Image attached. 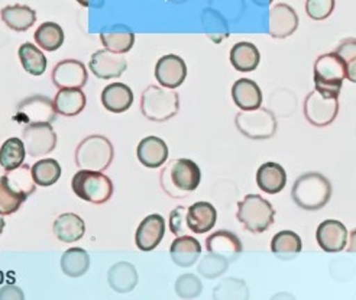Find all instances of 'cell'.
<instances>
[{
  "label": "cell",
  "instance_id": "obj_8",
  "mask_svg": "<svg viewBox=\"0 0 356 300\" xmlns=\"http://www.w3.org/2000/svg\"><path fill=\"white\" fill-rule=\"evenodd\" d=\"M235 125L243 136L254 141L273 138L278 128L275 115L261 106L252 111H241L235 118Z\"/></svg>",
  "mask_w": 356,
  "mask_h": 300
},
{
  "label": "cell",
  "instance_id": "obj_43",
  "mask_svg": "<svg viewBox=\"0 0 356 300\" xmlns=\"http://www.w3.org/2000/svg\"><path fill=\"white\" fill-rule=\"evenodd\" d=\"M170 229L175 237L186 235L188 229L187 225V207L177 206L170 214Z\"/></svg>",
  "mask_w": 356,
  "mask_h": 300
},
{
  "label": "cell",
  "instance_id": "obj_26",
  "mask_svg": "<svg viewBox=\"0 0 356 300\" xmlns=\"http://www.w3.org/2000/svg\"><path fill=\"white\" fill-rule=\"evenodd\" d=\"M261 54L252 42H238L230 49V63L241 73H251L259 65Z\"/></svg>",
  "mask_w": 356,
  "mask_h": 300
},
{
  "label": "cell",
  "instance_id": "obj_22",
  "mask_svg": "<svg viewBox=\"0 0 356 300\" xmlns=\"http://www.w3.org/2000/svg\"><path fill=\"white\" fill-rule=\"evenodd\" d=\"M102 104L112 113L127 112L134 104V93L129 86L123 83H112L102 92Z\"/></svg>",
  "mask_w": 356,
  "mask_h": 300
},
{
  "label": "cell",
  "instance_id": "obj_24",
  "mask_svg": "<svg viewBox=\"0 0 356 300\" xmlns=\"http://www.w3.org/2000/svg\"><path fill=\"white\" fill-rule=\"evenodd\" d=\"M232 99L241 111H252L261 106L262 92L254 80L239 79L232 86Z\"/></svg>",
  "mask_w": 356,
  "mask_h": 300
},
{
  "label": "cell",
  "instance_id": "obj_25",
  "mask_svg": "<svg viewBox=\"0 0 356 300\" xmlns=\"http://www.w3.org/2000/svg\"><path fill=\"white\" fill-rule=\"evenodd\" d=\"M3 24L16 32H25L37 22V12L26 5H12L0 10Z\"/></svg>",
  "mask_w": 356,
  "mask_h": 300
},
{
  "label": "cell",
  "instance_id": "obj_7",
  "mask_svg": "<svg viewBox=\"0 0 356 300\" xmlns=\"http://www.w3.org/2000/svg\"><path fill=\"white\" fill-rule=\"evenodd\" d=\"M71 187L77 198L95 205L109 202L113 195V183L103 171L80 170L71 180Z\"/></svg>",
  "mask_w": 356,
  "mask_h": 300
},
{
  "label": "cell",
  "instance_id": "obj_18",
  "mask_svg": "<svg viewBox=\"0 0 356 300\" xmlns=\"http://www.w3.org/2000/svg\"><path fill=\"white\" fill-rule=\"evenodd\" d=\"M206 250L207 253L225 257L230 262L242 254L243 246L236 234L220 229V231L213 232L206 238Z\"/></svg>",
  "mask_w": 356,
  "mask_h": 300
},
{
  "label": "cell",
  "instance_id": "obj_29",
  "mask_svg": "<svg viewBox=\"0 0 356 300\" xmlns=\"http://www.w3.org/2000/svg\"><path fill=\"white\" fill-rule=\"evenodd\" d=\"M109 285L118 293H129L138 285V273L131 262H118L109 270Z\"/></svg>",
  "mask_w": 356,
  "mask_h": 300
},
{
  "label": "cell",
  "instance_id": "obj_42",
  "mask_svg": "<svg viewBox=\"0 0 356 300\" xmlns=\"http://www.w3.org/2000/svg\"><path fill=\"white\" fill-rule=\"evenodd\" d=\"M336 0H307L306 12L313 21H325L333 13Z\"/></svg>",
  "mask_w": 356,
  "mask_h": 300
},
{
  "label": "cell",
  "instance_id": "obj_34",
  "mask_svg": "<svg viewBox=\"0 0 356 300\" xmlns=\"http://www.w3.org/2000/svg\"><path fill=\"white\" fill-rule=\"evenodd\" d=\"M35 42H37L42 49L54 52L60 49L64 44L65 35L63 28L56 22H44L35 31Z\"/></svg>",
  "mask_w": 356,
  "mask_h": 300
},
{
  "label": "cell",
  "instance_id": "obj_19",
  "mask_svg": "<svg viewBox=\"0 0 356 300\" xmlns=\"http://www.w3.org/2000/svg\"><path fill=\"white\" fill-rule=\"evenodd\" d=\"M136 155L142 166L158 168L168 160V147L159 136H147L138 144Z\"/></svg>",
  "mask_w": 356,
  "mask_h": 300
},
{
  "label": "cell",
  "instance_id": "obj_36",
  "mask_svg": "<svg viewBox=\"0 0 356 300\" xmlns=\"http://www.w3.org/2000/svg\"><path fill=\"white\" fill-rule=\"evenodd\" d=\"M100 41L104 47L115 54H127L135 44V33L132 31L104 32L100 35Z\"/></svg>",
  "mask_w": 356,
  "mask_h": 300
},
{
  "label": "cell",
  "instance_id": "obj_44",
  "mask_svg": "<svg viewBox=\"0 0 356 300\" xmlns=\"http://www.w3.org/2000/svg\"><path fill=\"white\" fill-rule=\"evenodd\" d=\"M83 8H100L103 6V0H76Z\"/></svg>",
  "mask_w": 356,
  "mask_h": 300
},
{
  "label": "cell",
  "instance_id": "obj_28",
  "mask_svg": "<svg viewBox=\"0 0 356 300\" xmlns=\"http://www.w3.org/2000/svg\"><path fill=\"white\" fill-rule=\"evenodd\" d=\"M86 232L84 221L76 214H64L54 222L56 237L65 244L76 242L83 238Z\"/></svg>",
  "mask_w": 356,
  "mask_h": 300
},
{
  "label": "cell",
  "instance_id": "obj_46",
  "mask_svg": "<svg viewBox=\"0 0 356 300\" xmlns=\"http://www.w3.org/2000/svg\"><path fill=\"white\" fill-rule=\"evenodd\" d=\"M3 228H5V219L2 218V215H0V234H2Z\"/></svg>",
  "mask_w": 356,
  "mask_h": 300
},
{
  "label": "cell",
  "instance_id": "obj_4",
  "mask_svg": "<svg viewBox=\"0 0 356 300\" xmlns=\"http://www.w3.org/2000/svg\"><path fill=\"white\" fill-rule=\"evenodd\" d=\"M180 111V97L172 89L148 86L140 97V112L152 122H167Z\"/></svg>",
  "mask_w": 356,
  "mask_h": 300
},
{
  "label": "cell",
  "instance_id": "obj_10",
  "mask_svg": "<svg viewBox=\"0 0 356 300\" xmlns=\"http://www.w3.org/2000/svg\"><path fill=\"white\" fill-rule=\"evenodd\" d=\"M302 111H305V116L310 125L326 128L332 125L339 113V100L313 90L306 96Z\"/></svg>",
  "mask_w": 356,
  "mask_h": 300
},
{
  "label": "cell",
  "instance_id": "obj_30",
  "mask_svg": "<svg viewBox=\"0 0 356 300\" xmlns=\"http://www.w3.org/2000/svg\"><path fill=\"white\" fill-rule=\"evenodd\" d=\"M302 250V241L294 231H281L271 241V251L281 260H290L298 255Z\"/></svg>",
  "mask_w": 356,
  "mask_h": 300
},
{
  "label": "cell",
  "instance_id": "obj_35",
  "mask_svg": "<svg viewBox=\"0 0 356 300\" xmlns=\"http://www.w3.org/2000/svg\"><path fill=\"white\" fill-rule=\"evenodd\" d=\"M32 177L37 186L49 187L61 177V166L54 158H44L32 166Z\"/></svg>",
  "mask_w": 356,
  "mask_h": 300
},
{
  "label": "cell",
  "instance_id": "obj_1",
  "mask_svg": "<svg viewBox=\"0 0 356 300\" xmlns=\"http://www.w3.org/2000/svg\"><path fill=\"white\" fill-rule=\"evenodd\" d=\"M163 190L172 199L186 198L202 182V171L197 163L188 158H177L170 161L159 175Z\"/></svg>",
  "mask_w": 356,
  "mask_h": 300
},
{
  "label": "cell",
  "instance_id": "obj_23",
  "mask_svg": "<svg viewBox=\"0 0 356 300\" xmlns=\"http://www.w3.org/2000/svg\"><path fill=\"white\" fill-rule=\"evenodd\" d=\"M257 184L268 195H277L287 184V173L278 163H264L257 171Z\"/></svg>",
  "mask_w": 356,
  "mask_h": 300
},
{
  "label": "cell",
  "instance_id": "obj_5",
  "mask_svg": "<svg viewBox=\"0 0 356 300\" xmlns=\"http://www.w3.org/2000/svg\"><path fill=\"white\" fill-rule=\"evenodd\" d=\"M113 158L115 148L103 135L87 136L76 148V166L80 170L104 171L111 167Z\"/></svg>",
  "mask_w": 356,
  "mask_h": 300
},
{
  "label": "cell",
  "instance_id": "obj_3",
  "mask_svg": "<svg viewBox=\"0 0 356 300\" xmlns=\"http://www.w3.org/2000/svg\"><path fill=\"white\" fill-rule=\"evenodd\" d=\"M313 73L314 90L329 97H339L346 79V68L342 58L334 51L317 57Z\"/></svg>",
  "mask_w": 356,
  "mask_h": 300
},
{
  "label": "cell",
  "instance_id": "obj_9",
  "mask_svg": "<svg viewBox=\"0 0 356 300\" xmlns=\"http://www.w3.org/2000/svg\"><path fill=\"white\" fill-rule=\"evenodd\" d=\"M57 115L54 100H51L48 96L33 95L16 106L13 120L22 123V125L52 123L57 119Z\"/></svg>",
  "mask_w": 356,
  "mask_h": 300
},
{
  "label": "cell",
  "instance_id": "obj_20",
  "mask_svg": "<svg viewBox=\"0 0 356 300\" xmlns=\"http://www.w3.org/2000/svg\"><path fill=\"white\" fill-rule=\"evenodd\" d=\"M170 255L178 267L188 269L194 266L202 255V245L194 237H177L170 246Z\"/></svg>",
  "mask_w": 356,
  "mask_h": 300
},
{
  "label": "cell",
  "instance_id": "obj_14",
  "mask_svg": "<svg viewBox=\"0 0 356 300\" xmlns=\"http://www.w3.org/2000/svg\"><path fill=\"white\" fill-rule=\"evenodd\" d=\"M187 77L186 61L175 54H168L158 60L155 65V79L167 89H177Z\"/></svg>",
  "mask_w": 356,
  "mask_h": 300
},
{
  "label": "cell",
  "instance_id": "obj_2",
  "mask_svg": "<svg viewBox=\"0 0 356 300\" xmlns=\"http://www.w3.org/2000/svg\"><path fill=\"white\" fill-rule=\"evenodd\" d=\"M291 198L301 209L320 210L329 203L332 198V184L320 173L312 171L301 174L293 186Z\"/></svg>",
  "mask_w": 356,
  "mask_h": 300
},
{
  "label": "cell",
  "instance_id": "obj_31",
  "mask_svg": "<svg viewBox=\"0 0 356 300\" xmlns=\"http://www.w3.org/2000/svg\"><path fill=\"white\" fill-rule=\"evenodd\" d=\"M17 57L26 73L32 76H42L47 70V57L38 47L31 42H25L17 49Z\"/></svg>",
  "mask_w": 356,
  "mask_h": 300
},
{
  "label": "cell",
  "instance_id": "obj_21",
  "mask_svg": "<svg viewBox=\"0 0 356 300\" xmlns=\"http://www.w3.org/2000/svg\"><path fill=\"white\" fill-rule=\"evenodd\" d=\"M218 210L209 202H197L187 207V225L194 234H206L215 228Z\"/></svg>",
  "mask_w": 356,
  "mask_h": 300
},
{
  "label": "cell",
  "instance_id": "obj_39",
  "mask_svg": "<svg viewBox=\"0 0 356 300\" xmlns=\"http://www.w3.org/2000/svg\"><path fill=\"white\" fill-rule=\"evenodd\" d=\"M334 52L342 58L346 68V79L356 83V38L342 40L334 48Z\"/></svg>",
  "mask_w": 356,
  "mask_h": 300
},
{
  "label": "cell",
  "instance_id": "obj_11",
  "mask_svg": "<svg viewBox=\"0 0 356 300\" xmlns=\"http://www.w3.org/2000/svg\"><path fill=\"white\" fill-rule=\"evenodd\" d=\"M22 141L26 154L33 158H40L56 150L57 134L51 123H35V125H26L24 128Z\"/></svg>",
  "mask_w": 356,
  "mask_h": 300
},
{
  "label": "cell",
  "instance_id": "obj_17",
  "mask_svg": "<svg viewBox=\"0 0 356 300\" xmlns=\"http://www.w3.org/2000/svg\"><path fill=\"white\" fill-rule=\"evenodd\" d=\"M298 28V15L287 3H278L270 10V35L275 40L289 38Z\"/></svg>",
  "mask_w": 356,
  "mask_h": 300
},
{
  "label": "cell",
  "instance_id": "obj_41",
  "mask_svg": "<svg viewBox=\"0 0 356 300\" xmlns=\"http://www.w3.org/2000/svg\"><path fill=\"white\" fill-rule=\"evenodd\" d=\"M202 289H203V285L200 278L194 274H183L175 281L177 294L184 299L197 297L202 293Z\"/></svg>",
  "mask_w": 356,
  "mask_h": 300
},
{
  "label": "cell",
  "instance_id": "obj_27",
  "mask_svg": "<svg viewBox=\"0 0 356 300\" xmlns=\"http://www.w3.org/2000/svg\"><path fill=\"white\" fill-rule=\"evenodd\" d=\"M86 95L81 89H61L54 97L56 112L65 118L80 115L86 108Z\"/></svg>",
  "mask_w": 356,
  "mask_h": 300
},
{
  "label": "cell",
  "instance_id": "obj_16",
  "mask_svg": "<svg viewBox=\"0 0 356 300\" xmlns=\"http://www.w3.org/2000/svg\"><path fill=\"white\" fill-rule=\"evenodd\" d=\"M164 235L165 221L161 215L154 214L139 223L135 234V242L140 251H152L161 244Z\"/></svg>",
  "mask_w": 356,
  "mask_h": 300
},
{
  "label": "cell",
  "instance_id": "obj_6",
  "mask_svg": "<svg viewBox=\"0 0 356 300\" xmlns=\"http://www.w3.org/2000/svg\"><path fill=\"white\" fill-rule=\"evenodd\" d=\"M238 221L251 234H262L274 223L275 209L259 195H246L238 203Z\"/></svg>",
  "mask_w": 356,
  "mask_h": 300
},
{
  "label": "cell",
  "instance_id": "obj_15",
  "mask_svg": "<svg viewBox=\"0 0 356 300\" xmlns=\"http://www.w3.org/2000/svg\"><path fill=\"white\" fill-rule=\"evenodd\" d=\"M316 239L320 248L326 253H341L346 248L348 229L336 219H327L318 225Z\"/></svg>",
  "mask_w": 356,
  "mask_h": 300
},
{
  "label": "cell",
  "instance_id": "obj_13",
  "mask_svg": "<svg viewBox=\"0 0 356 300\" xmlns=\"http://www.w3.org/2000/svg\"><path fill=\"white\" fill-rule=\"evenodd\" d=\"M88 67L97 79L112 80L127 72L128 61L122 54H115L108 49H99L92 56Z\"/></svg>",
  "mask_w": 356,
  "mask_h": 300
},
{
  "label": "cell",
  "instance_id": "obj_38",
  "mask_svg": "<svg viewBox=\"0 0 356 300\" xmlns=\"http://www.w3.org/2000/svg\"><path fill=\"white\" fill-rule=\"evenodd\" d=\"M26 198L21 193L15 191L8 180L6 175H0V215H12L19 210Z\"/></svg>",
  "mask_w": 356,
  "mask_h": 300
},
{
  "label": "cell",
  "instance_id": "obj_45",
  "mask_svg": "<svg viewBox=\"0 0 356 300\" xmlns=\"http://www.w3.org/2000/svg\"><path fill=\"white\" fill-rule=\"evenodd\" d=\"M349 253H356V228L349 234V245H348Z\"/></svg>",
  "mask_w": 356,
  "mask_h": 300
},
{
  "label": "cell",
  "instance_id": "obj_12",
  "mask_svg": "<svg viewBox=\"0 0 356 300\" xmlns=\"http://www.w3.org/2000/svg\"><path fill=\"white\" fill-rule=\"evenodd\" d=\"M52 84L57 89H83L88 74L86 65L79 60H63L52 68Z\"/></svg>",
  "mask_w": 356,
  "mask_h": 300
},
{
  "label": "cell",
  "instance_id": "obj_33",
  "mask_svg": "<svg viewBox=\"0 0 356 300\" xmlns=\"http://www.w3.org/2000/svg\"><path fill=\"white\" fill-rule=\"evenodd\" d=\"M26 155V148L24 141L17 136H12L5 141L2 148H0V166L6 171L15 170L24 164Z\"/></svg>",
  "mask_w": 356,
  "mask_h": 300
},
{
  "label": "cell",
  "instance_id": "obj_37",
  "mask_svg": "<svg viewBox=\"0 0 356 300\" xmlns=\"http://www.w3.org/2000/svg\"><path fill=\"white\" fill-rule=\"evenodd\" d=\"M8 174L6 175V180L9 183V186L17 191L21 193V195H24L26 199L32 195V193L35 191V187H37V183L33 182V177H32V170L29 166H19L15 170H10V171H6Z\"/></svg>",
  "mask_w": 356,
  "mask_h": 300
},
{
  "label": "cell",
  "instance_id": "obj_40",
  "mask_svg": "<svg viewBox=\"0 0 356 300\" xmlns=\"http://www.w3.org/2000/svg\"><path fill=\"white\" fill-rule=\"evenodd\" d=\"M227 266H229V260L209 253L200 262L199 273L206 278H218L227 270Z\"/></svg>",
  "mask_w": 356,
  "mask_h": 300
},
{
  "label": "cell",
  "instance_id": "obj_32",
  "mask_svg": "<svg viewBox=\"0 0 356 300\" xmlns=\"http://www.w3.org/2000/svg\"><path fill=\"white\" fill-rule=\"evenodd\" d=\"M90 267V257L83 248H70L61 257V270L71 278L84 276Z\"/></svg>",
  "mask_w": 356,
  "mask_h": 300
}]
</instances>
